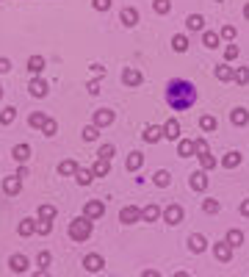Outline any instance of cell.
<instances>
[{
    "instance_id": "816d5d0a",
    "label": "cell",
    "mask_w": 249,
    "mask_h": 277,
    "mask_svg": "<svg viewBox=\"0 0 249 277\" xmlns=\"http://www.w3.org/2000/svg\"><path fill=\"white\" fill-rule=\"evenodd\" d=\"M92 6H95L97 11H108L111 9V0H92Z\"/></svg>"
},
{
    "instance_id": "f1b7e54d",
    "label": "cell",
    "mask_w": 249,
    "mask_h": 277,
    "mask_svg": "<svg viewBox=\"0 0 249 277\" xmlns=\"http://www.w3.org/2000/svg\"><path fill=\"white\" fill-rule=\"evenodd\" d=\"M75 180L80 183V186H92V180H95V172H92V169H77V172H75Z\"/></svg>"
},
{
    "instance_id": "60d3db41",
    "label": "cell",
    "mask_w": 249,
    "mask_h": 277,
    "mask_svg": "<svg viewBox=\"0 0 249 277\" xmlns=\"http://www.w3.org/2000/svg\"><path fill=\"white\" fill-rule=\"evenodd\" d=\"M42 133H44V136H56V133H58V122L53 119V117H47V122H44Z\"/></svg>"
},
{
    "instance_id": "91938a15",
    "label": "cell",
    "mask_w": 249,
    "mask_h": 277,
    "mask_svg": "<svg viewBox=\"0 0 249 277\" xmlns=\"http://www.w3.org/2000/svg\"><path fill=\"white\" fill-rule=\"evenodd\" d=\"M174 277H191V275H189V272H177Z\"/></svg>"
},
{
    "instance_id": "1f68e13d",
    "label": "cell",
    "mask_w": 249,
    "mask_h": 277,
    "mask_svg": "<svg viewBox=\"0 0 249 277\" xmlns=\"http://www.w3.org/2000/svg\"><path fill=\"white\" fill-rule=\"evenodd\" d=\"M186 25H189L191 31H202V28H205V17H202V14H189Z\"/></svg>"
},
{
    "instance_id": "8992f818",
    "label": "cell",
    "mask_w": 249,
    "mask_h": 277,
    "mask_svg": "<svg viewBox=\"0 0 249 277\" xmlns=\"http://www.w3.org/2000/svg\"><path fill=\"white\" fill-rule=\"evenodd\" d=\"M28 92H31V97H47V83H44V78H39V75H34L31 78V83H28Z\"/></svg>"
},
{
    "instance_id": "e0dca14e",
    "label": "cell",
    "mask_w": 249,
    "mask_h": 277,
    "mask_svg": "<svg viewBox=\"0 0 249 277\" xmlns=\"http://www.w3.org/2000/svg\"><path fill=\"white\" fill-rule=\"evenodd\" d=\"M191 189H194V191H205L208 189V175L202 172V169L191 175Z\"/></svg>"
},
{
    "instance_id": "277c9868",
    "label": "cell",
    "mask_w": 249,
    "mask_h": 277,
    "mask_svg": "<svg viewBox=\"0 0 249 277\" xmlns=\"http://www.w3.org/2000/svg\"><path fill=\"white\" fill-rule=\"evenodd\" d=\"M83 269H86V272H103L105 258L100 255V252H89L86 258H83Z\"/></svg>"
},
{
    "instance_id": "6f0895ef",
    "label": "cell",
    "mask_w": 249,
    "mask_h": 277,
    "mask_svg": "<svg viewBox=\"0 0 249 277\" xmlns=\"http://www.w3.org/2000/svg\"><path fill=\"white\" fill-rule=\"evenodd\" d=\"M141 277H161V275H158L155 269H147V272H144V275H141Z\"/></svg>"
},
{
    "instance_id": "9c48e42d",
    "label": "cell",
    "mask_w": 249,
    "mask_h": 277,
    "mask_svg": "<svg viewBox=\"0 0 249 277\" xmlns=\"http://www.w3.org/2000/svg\"><path fill=\"white\" fill-rule=\"evenodd\" d=\"M161 130H163V138H169V141L180 138V122H177V119H166L161 125Z\"/></svg>"
},
{
    "instance_id": "b9f144b4",
    "label": "cell",
    "mask_w": 249,
    "mask_h": 277,
    "mask_svg": "<svg viewBox=\"0 0 249 277\" xmlns=\"http://www.w3.org/2000/svg\"><path fill=\"white\" fill-rule=\"evenodd\" d=\"M14 117H17V111H14V108H3V111H0V125H11V122H14Z\"/></svg>"
},
{
    "instance_id": "6125c7cd",
    "label": "cell",
    "mask_w": 249,
    "mask_h": 277,
    "mask_svg": "<svg viewBox=\"0 0 249 277\" xmlns=\"http://www.w3.org/2000/svg\"><path fill=\"white\" fill-rule=\"evenodd\" d=\"M0 97H3V89H0Z\"/></svg>"
},
{
    "instance_id": "9f6ffc18",
    "label": "cell",
    "mask_w": 249,
    "mask_h": 277,
    "mask_svg": "<svg viewBox=\"0 0 249 277\" xmlns=\"http://www.w3.org/2000/svg\"><path fill=\"white\" fill-rule=\"evenodd\" d=\"M241 214H244V217H249V199H244V202H241Z\"/></svg>"
},
{
    "instance_id": "bcb514c9",
    "label": "cell",
    "mask_w": 249,
    "mask_h": 277,
    "mask_svg": "<svg viewBox=\"0 0 249 277\" xmlns=\"http://www.w3.org/2000/svg\"><path fill=\"white\" fill-rule=\"evenodd\" d=\"M50 230H53V222H47V219H39V222H36V233L39 236H50Z\"/></svg>"
},
{
    "instance_id": "4dcf8cb0",
    "label": "cell",
    "mask_w": 249,
    "mask_h": 277,
    "mask_svg": "<svg viewBox=\"0 0 249 277\" xmlns=\"http://www.w3.org/2000/svg\"><path fill=\"white\" fill-rule=\"evenodd\" d=\"M153 183H155V186H161V189H163V186H169V183H172V175L166 172V169H158V172L153 175Z\"/></svg>"
},
{
    "instance_id": "f35d334b",
    "label": "cell",
    "mask_w": 249,
    "mask_h": 277,
    "mask_svg": "<svg viewBox=\"0 0 249 277\" xmlns=\"http://www.w3.org/2000/svg\"><path fill=\"white\" fill-rule=\"evenodd\" d=\"M31 158V147L28 144H17L14 147V161H28Z\"/></svg>"
},
{
    "instance_id": "52a82bcc",
    "label": "cell",
    "mask_w": 249,
    "mask_h": 277,
    "mask_svg": "<svg viewBox=\"0 0 249 277\" xmlns=\"http://www.w3.org/2000/svg\"><path fill=\"white\" fill-rule=\"evenodd\" d=\"M161 217H163V222H166V225H180V222H183V208L180 205H169Z\"/></svg>"
},
{
    "instance_id": "603a6c76",
    "label": "cell",
    "mask_w": 249,
    "mask_h": 277,
    "mask_svg": "<svg viewBox=\"0 0 249 277\" xmlns=\"http://www.w3.org/2000/svg\"><path fill=\"white\" fill-rule=\"evenodd\" d=\"M141 164H144V156H141L138 150H133V153L128 156V169H130V172H138V169H141Z\"/></svg>"
},
{
    "instance_id": "7dc6e473",
    "label": "cell",
    "mask_w": 249,
    "mask_h": 277,
    "mask_svg": "<svg viewBox=\"0 0 249 277\" xmlns=\"http://www.w3.org/2000/svg\"><path fill=\"white\" fill-rule=\"evenodd\" d=\"M97 136H100V130H97L95 125H89V128H83V141H95Z\"/></svg>"
},
{
    "instance_id": "44dd1931",
    "label": "cell",
    "mask_w": 249,
    "mask_h": 277,
    "mask_svg": "<svg viewBox=\"0 0 249 277\" xmlns=\"http://www.w3.org/2000/svg\"><path fill=\"white\" fill-rule=\"evenodd\" d=\"M92 172H95V178H105V175L111 172V161H105V158H97V164L92 166Z\"/></svg>"
},
{
    "instance_id": "7a4b0ae2",
    "label": "cell",
    "mask_w": 249,
    "mask_h": 277,
    "mask_svg": "<svg viewBox=\"0 0 249 277\" xmlns=\"http://www.w3.org/2000/svg\"><path fill=\"white\" fill-rule=\"evenodd\" d=\"M89 236H92V219H86V217L72 219V225H69V238H72V241H86Z\"/></svg>"
},
{
    "instance_id": "d4e9b609",
    "label": "cell",
    "mask_w": 249,
    "mask_h": 277,
    "mask_svg": "<svg viewBox=\"0 0 249 277\" xmlns=\"http://www.w3.org/2000/svg\"><path fill=\"white\" fill-rule=\"evenodd\" d=\"M199 128L205 130V133H211V130L219 128V122H216V117H211V114H202V117H199Z\"/></svg>"
},
{
    "instance_id": "2e32d148",
    "label": "cell",
    "mask_w": 249,
    "mask_h": 277,
    "mask_svg": "<svg viewBox=\"0 0 249 277\" xmlns=\"http://www.w3.org/2000/svg\"><path fill=\"white\" fill-rule=\"evenodd\" d=\"M177 156L180 158L194 156V138H180V141H177Z\"/></svg>"
},
{
    "instance_id": "484cf974",
    "label": "cell",
    "mask_w": 249,
    "mask_h": 277,
    "mask_svg": "<svg viewBox=\"0 0 249 277\" xmlns=\"http://www.w3.org/2000/svg\"><path fill=\"white\" fill-rule=\"evenodd\" d=\"M44 122H47V114H42V111H34L31 117H28V125H31V128H36V130H42Z\"/></svg>"
},
{
    "instance_id": "f6af8a7d",
    "label": "cell",
    "mask_w": 249,
    "mask_h": 277,
    "mask_svg": "<svg viewBox=\"0 0 249 277\" xmlns=\"http://www.w3.org/2000/svg\"><path fill=\"white\" fill-rule=\"evenodd\" d=\"M202 211H205V214H219L222 205H219V199H205V202H202Z\"/></svg>"
},
{
    "instance_id": "db71d44e",
    "label": "cell",
    "mask_w": 249,
    "mask_h": 277,
    "mask_svg": "<svg viewBox=\"0 0 249 277\" xmlns=\"http://www.w3.org/2000/svg\"><path fill=\"white\" fill-rule=\"evenodd\" d=\"M89 95H100V83H97V80H89Z\"/></svg>"
},
{
    "instance_id": "ffe728a7",
    "label": "cell",
    "mask_w": 249,
    "mask_h": 277,
    "mask_svg": "<svg viewBox=\"0 0 249 277\" xmlns=\"http://www.w3.org/2000/svg\"><path fill=\"white\" fill-rule=\"evenodd\" d=\"M189 36H186V34H177V36H172V50L174 53H186V50H189Z\"/></svg>"
},
{
    "instance_id": "ee69618b",
    "label": "cell",
    "mask_w": 249,
    "mask_h": 277,
    "mask_svg": "<svg viewBox=\"0 0 249 277\" xmlns=\"http://www.w3.org/2000/svg\"><path fill=\"white\" fill-rule=\"evenodd\" d=\"M202 153H211L208 138H194V156H202Z\"/></svg>"
},
{
    "instance_id": "cb8c5ba5",
    "label": "cell",
    "mask_w": 249,
    "mask_h": 277,
    "mask_svg": "<svg viewBox=\"0 0 249 277\" xmlns=\"http://www.w3.org/2000/svg\"><path fill=\"white\" fill-rule=\"evenodd\" d=\"M80 166H77V161H61L58 164V175L61 178H69V175H75Z\"/></svg>"
},
{
    "instance_id": "c3c4849f",
    "label": "cell",
    "mask_w": 249,
    "mask_h": 277,
    "mask_svg": "<svg viewBox=\"0 0 249 277\" xmlns=\"http://www.w3.org/2000/svg\"><path fill=\"white\" fill-rule=\"evenodd\" d=\"M36 260H39V269H47V266H50V260H53V255L44 250V252H39V258H36Z\"/></svg>"
},
{
    "instance_id": "7402d4cb",
    "label": "cell",
    "mask_w": 249,
    "mask_h": 277,
    "mask_svg": "<svg viewBox=\"0 0 249 277\" xmlns=\"http://www.w3.org/2000/svg\"><path fill=\"white\" fill-rule=\"evenodd\" d=\"M219 42H222V36L213 34V31H205V34H202V44H205L208 50H216V47H219Z\"/></svg>"
},
{
    "instance_id": "30bf717a",
    "label": "cell",
    "mask_w": 249,
    "mask_h": 277,
    "mask_svg": "<svg viewBox=\"0 0 249 277\" xmlns=\"http://www.w3.org/2000/svg\"><path fill=\"white\" fill-rule=\"evenodd\" d=\"M213 255L222 260V263H227V260H232V247L227 241H216L213 244Z\"/></svg>"
},
{
    "instance_id": "5b68a950",
    "label": "cell",
    "mask_w": 249,
    "mask_h": 277,
    "mask_svg": "<svg viewBox=\"0 0 249 277\" xmlns=\"http://www.w3.org/2000/svg\"><path fill=\"white\" fill-rule=\"evenodd\" d=\"M138 219H141V211H138L136 205H125L119 211V222L122 225H136Z\"/></svg>"
},
{
    "instance_id": "836d02e7",
    "label": "cell",
    "mask_w": 249,
    "mask_h": 277,
    "mask_svg": "<svg viewBox=\"0 0 249 277\" xmlns=\"http://www.w3.org/2000/svg\"><path fill=\"white\" fill-rule=\"evenodd\" d=\"M17 230H19V236H34L36 233V219H22Z\"/></svg>"
},
{
    "instance_id": "9a60e30c",
    "label": "cell",
    "mask_w": 249,
    "mask_h": 277,
    "mask_svg": "<svg viewBox=\"0 0 249 277\" xmlns=\"http://www.w3.org/2000/svg\"><path fill=\"white\" fill-rule=\"evenodd\" d=\"M189 247H191V252H205V250H208V241H205V236H199V233H191V236H189Z\"/></svg>"
},
{
    "instance_id": "8d00e7d4",
    "label": "cell",
    "mask_w": 249,
    "mask_h": 277,
    "mask_svg": "<svg viewBox=\"0 0 249 277\" xmlns=\"http://www.w3.org/2000/svg\"><path fill=\"white\" fill-rule=\"evenodd\" d=\"M232 80L238 83V86H244V83H249V67H238L235 72H232Z\"/></svg>"
},
{
    "instance_id": "f907efd6",
    "label": "cell",
    "mask_w": 249,
    "mask_h": 277,
    "mask_svg": "<svg viewBox=\"0 0 249 277\" xmlns=\"http://www.w3.org/2000/svg\"><path fill=\"white\" fill-rule=\"evenodd\" d=\"M97 158H105V161H111L114 158V144H103V147H100V156Z\"/></svg>"
},
{
    "instance_id": "680465c9",
    "label": "cell",
    "mask_w": 249,
    "mask_h": 277,
    "mask_svg": "<svg viewBox=\"0 0 249 277\" xmlns=\"http://www.w3.org/2000/svg\"><path fill=\"white\" fill-rule=\"evenodd\" d=\"M34 277H50V275H47V272H44V269H39V272H36Z\"/></svg>"
},
{
    "instance_id": "d6a6232c",
    "label": "cell",
    "mask_w": 249,
    "mask_h": 277,
    "mask_svg": "<svg viewBox=\"0 0 249 277\" xmlns=\"http://www.w3.org/2000/svg\"><path fill=\"white\" fill-rule=\"evenodd\" d=\"M42 69H44V59H42V56H31V59H28V72L39 75Z\"/></svg>"
},
{
    "instance_id": "8fae6325",
    "label": "cell",
    "mask_w": 249,
    "mask_h": 277,
    "mask_svg": "<svg viewBox=\"0 0 249 277\" xmlns=\"http://www.w3.org/2000/svg\"><path fill=\"white\" fill-rule=\"evenodd\" d=\"M141 80H144V75H141L138 69H125V72H122V83H125V86H141Z\"/></svg>"
},
{
    "instance_id": "83f0119b",
    "label": "cell",
    "mask_w": 249,
    "mask_h": 277,
    "mask_svg": "<svg viewBox=\"0 0 249 277\" xmlns=\"http://www.w3.org/2000/svg\"><path fill=\"white\" fill-rule=\"evenodd\" d=\"M224 241L230 244L232 250H238L241 244H244V233H241V230H235V227H232L230 233H227V238H224Z\"/></svg>"
},
{
    "instance_id": "7c38bea8",
    "label": "cell",
    "mask_w": 249,
    "mask_h": 277,
    "mask_svg": "<svg viewBox=\"0 0 249 277\" xmlns=\"http://www.w3.org/2000/svg\"><path fill=\"white\" fill-rule=\"evenodd\" d=\"M3 191L11 194V197H17L19 191H22V180H19L17 175H14V178H6V180H3Z\"/></svg>"
},
{
    "instance_id": "4316f807",
    "label": "cell",
    "mask_w": 249,
    "mask_h": 277,
    "mask_svg": "<svg viewBox=\"0 0 249 277\" xmlns=\"http://www.w3.org/2000/svg\"><path fill=\"white\" fill-rule=\"evenodd\" d=\"M197 158H199V166H202V172H211V169H216V164H219V161H216L211 153H202V156H197Z\"/></svg>"
},
{
    "instance_id": "6da1fadb",
    "label": "cell",
    "mask_w": 249,
    "mask_h": 277,
    "mask_svg": "<svg viewBox=\"0 0 249 277\" xmlns=\"http://www.w3.org/2000/svg\"><path fill=\"white\" fill-rule=\"evenodd\" d=\"M166 103L174 111H189L197 103V86L186 78H172L166 83Z\"/></svg>"
},
{
    "instance_id": "ba28073f",
    "label": "cell",
    "mask_w": 249,
    "mask_h": 277,
    "mask_svg": "<svg viewBox=\"0 0 249 277\" xmlns=\"http://www.w3.org/2000/svg\"><path fill=\"white\" fill-rule=\"evenodd\" d=\"M111 122H114V111H111V108H100V111H95V122H92V125H95L97 130L108 128Z\"/></svg>"
},
{
    "instance_id": "681fc988",
    "label": "cell",
    "mask_w": 249,
    "mask_h": 277,
    "mask_svg": "<svg viewBox=\"0 0 249 277\" xmlns=\"http://www.w3.org/2000/svg\"><path fill=\"white\" fill-rule=\"evenodd\" d=\"M219 36H222V39H227V42H235V28H232V25H224Z\"/></svg>"
},
{
    "instance_id": "11a10c76",
    "label": "cell",
    "mask_w": 249,
    "mask_h": 277,
    "mask_svg": "<svg viewBox=\"0 0 249 277\" xmlns=\"http://www.w3.org/2000/svg\"><path fill=\"white\" fill-rule=\"evenodd\" d=\"M105 69L100 67V64H92V75H95V78H100V75H103Z\"/></svg>"
},
{
    "instance_id": "7bdbcfd3",
    "label": "cell",
    "mask_w": 249,
    "mask_h": 277,
    "mask_svg": "<svg viewBox=\"0 0 249 277\" xmlns=\"http://www.w3.org/2000/svg\"><path fill=\"white\" fill-rule=\"evenodd\" d=\"M153 9L158 11V14H169V11H172V0H155Z\"/></svg>"
},
{
    "instance_id": "ac0fdd59",
    "label": "cell",
    "mask_w": 249,
    "mask_h": 277,
    "mask_svg": "<svg viewBox=\"0 0 249 277\" xmlns=\"http://www.w3.org/2000/svg\"><path fill=\"white\" fill-rule=\"evenodd\" d=\"M230 122H232V125H238V128H244V125L249 122V111H247V108H232Z\"/></svg>"
},
{
    "instance_id": "e575fe53",
    "label": "cell",
    "mask_w": 249,
    "mask_h": 277,
    "mask_svg": "<svg viewBox=\"0 0 249 277\" xmlns=\"http://www.w3.org/2000/svg\"><path fill=\"white\" fill-rule=\"evenodd\" d=\"M213 72H216V78L219 80H232V72H235V69H230V64H219Z\"/></svg>"
},
{
    "instance_id": "d590c367",
    "label": "cell",
    "mask_w": 249,
    "mask_h": 277,
    "mask_svg": "<svg viewBox=\"0 0 249 277\" xmlns=\"http://www.w3.org/2000/svg\"><path fill=\"white\" fill-rule=\"evenodd\" d=\"M56 214H58V208H56V205H39V219L53 222V219H56Z\"/></svg>"
},
{
    "instance_id": "3957f363",
    "label": "cell",
    "mask_w": 249,
    "mask_h": 277,
    "mask_svg": "<svg viewBox=\"0 0 249 277\" xmlns=\"http://www.w3.org/2000/svg\"><path fill=\"white\" fill-rule=\"evenodd\" d=\"M103 214H105V205L100 199H89L86 205H83V217L92 219V222H95V219H103Z\"/></svg>"
},
{
    "instance_id": "f546056e",
    "label": "cell",
    "mask_w": 249,
    "mask_h": 277,
    "mask_svg": "<svg viewBox=\"0 0 249 277\" xmlns=\"http://www.w3.org/2000/svg\"><path fill=\"white\" fill-rule=\"evenodd\" d=\"M158 217H161V208H158V205H147V208H141V219H144V222H155Z\"/></svg>"
},
{
    "instance_id": "5bb4252c",
    "label": "cell",
    "mask_w": 249,
    "mask_h": 277,
    "mask_svg": "<svg viewBox=\"0 0 249 277\" xmlns=\"http://www.w3.org/2000/svg\"><path fill=\"white\" fill-rule=\"evenodd\" d=\"M9 269H11V272H25V269H28V258L22 255V252L11 255V258H9Z\"/></svg>"
},
{
    "instance_id": "d6986e66",
    "label": "cell",
    "mask_w": 249,
    "mask_h": 277,
    "mask_svg": "<svg viewBox=\"0 0 249 277\" xmlns=\"http://www.w3.org/2000/svg\"><path fill=\"white\" fill-rule=\"evenodd\" d=\"M161 138H163V130L158 128V125H147L144 128V141L155 144V141H161Z\"/></svg>"
},
{
    "instance_id": "94428289",
    "label": "cell",
    "mask_w": 249,
    "mask_h": 277,
    "mask_svg": "<svg viewBox=\"0 0 249 277\" xmlns=\"http://www.w3.org/2000/svg\"><path fill=\"white\" fill-rule=\"evenodd\" d=\"M244 17L249 20V3H247V6H244Z\"/></svg>"
},
{
    "instance_id": "4fadbf2b",
    "label": "cell",
    "mask_w": 249,
    "mask_h": 277,
    "mask_svg": "<svg viewBox=\"0 0 249 277\" xmlns=\"http://www.w3.org/2000/svg\"><path fill=\"white\" fill-rule=\"evenodd\" d=\"M119 20H122V25H125V28H133L138 22V11L130 9V6H125V9H122V14H119Z\"/></svg>"
},
{
    "instance_id": "ab89813d",
    "label": "cell",
    "mask_w": 249,
    "mask_h": 277,
    "mask_svg": "<svg viewBox=\"0 0 249 277\" xmlns=\"http://www.w3.org/2000/svg\"><path fill=\"white\" fill-rule=\"evenodd\" d=\"M238 47H235V42H230V44H227V47H224V64H230V61H235V59H238Z\"/></svg>"
},
{
    "instance_id": "f5cc1de1",
    "label": "cell",
    "mask_w": 249,
    "mask_h": 277,
    "mask_svg": "<svg viewBox=\"0 0 249 277\" xmlns=\"http://www.w3.org/2000/svg\"><path fill=\"white\" fill-rule=\"evenodd\" d=\"M6 72H11V61L9 59H0V75H6Z\"/></svg>"
},
{
    "instance_id": "74e56055",
    "label": "cell",
    "mask_w": 249,
    "mask_h": 277,
    "mask_svg": "<svg viewBox=\"0 0 249 277\" xmlns=\"http://www.w3.org/2000/svg\"><path fill=\"white\" fill-rule=\"evenodd\" d=\"M222 164L227 166V169H235V166L241 164V153H227V156L222 158Z\"/></svg>"
}]
</instances>
